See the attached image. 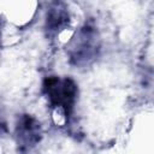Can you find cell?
Returning a JSON list of instances; mask_svg holds the SVG:
<instances>
[{
  "label": "cell",
  "instance_id": "1",
  "mask_svg": "<svg viewBox=\"0 0 154 154\" xmlns=\"http://www.w3.org/2000/svg\"><path fill=\"white\" fill-rule=\"evenodd\" d=\"M99 52V36L96 30L90 25L81 28L75 36L71 37L69 46L70 60L76 66H85L90 64Z\"/></svg>",
  "mask_w": 154,
  "mask_h": 154
},
{
  "label": "cell",
  "instance_id": "2",
  "mask_svg": "<svg viewBox=\"0 0 154 154\" xmlns=\"http://www.w3.org/2000/svg\"><path fill=\"white\" fill-rule=\"evenodd\" d=\"M18 142L23 146H35L41 140V125L38 120L29 114L20 117L17 124Z\"/></svg>",
  "mask_w": 154,
  "mask_h": 154
}]
</instances>
